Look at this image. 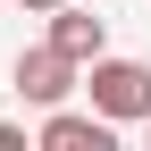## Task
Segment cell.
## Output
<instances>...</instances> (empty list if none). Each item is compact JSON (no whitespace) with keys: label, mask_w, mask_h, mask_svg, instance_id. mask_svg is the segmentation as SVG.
Instances as JSON below:
<instances>
[{"label":"cell","mask_w":151,"mask_h":151,"mask_svg":"<svg viewBox=\"0 0 151 151\" xmlns=\"http://www.w3.org/2000/svg\"><path fill=\"white\" fill-rule=\"evenodd\" d=\"M84 92H92V109L101 118H151V67L143 59H92V76H84Z\"/></svg>","instance_id":"cell-1"},{"label":"cell","mask_w":151,"mask_h":151,"mask_svg":"<svg viewBox=\"0 0 151 151\" xmlns=\"http://www.w3.org/2000/svg\"><path fill=\"white\" fill-rule=\"evenodd\" d=\"M76 92V59L59 42H42V50H25V59H17V101H34V109H59Z\"/></svg>","instance_id":"cell-2"},{"label":"cell","mask_w":151,"mask_h":151,"mask_svg":"<svg viewBox=\"0 0 151 151\" xmlns=\"http://www.w3.org/2000/svg\"><path fill=\"white\" fill-rule=\"evenodd\" d=\"M118 143V118H101V109H50L42 118V151H109Z\"/></svg>","instance_id":"cell-3"},{"label":"cell","mask_w":151,"mask_h":151,"mask_svg":"<svg viewBox=\"0 0 151 151\" xmlns=\"http://www.w3.org/2000/svg\"><path fill=\"white\" fill-rule=\"evenodd\" d=\"M50 42H59L76 67H84V59H101V17H84V9L67 0V9H50Z\"/></svg>","instance_id":"cell-4"},{"label":"cell","mask_w":151,"mask_h":151,"mask_svg":"<svg viewBox=\"0 0 151 151\" xmlns=\"http://www.w3.org/2000/svg\"><path fill=\"white\" fill-rule=\"evenodd\" d=\"M0 151H25V126H0Z\"/></svg>","instance_id":"cell-5"},{"label":"cell","mask_w":151,"mask_h":151,"mask_svg":"<svg viewBox=\"0 0 151 151\" xmlns=\"http://www.w3.org/2000/svg\"><path fill=\"white\" fill-rule=\"evenodd\" d=\"M25 9H42V17H50V9H67V0H25Z\"/></svg>","instance_id":"cell-6"},{"label":"cell","mask_w":151,"mask_h":151,"mask_svg":"<svg viewBox=\"0 0 151 151\" xmlns=\"http://www.w3.org/2000/svg\"><path fill=\"white\" fill-rule=\"evenodd\" d=\"M143 134H151V118H143Z\"/></svg>","instance_id":"cell-7"}]
</instances>
